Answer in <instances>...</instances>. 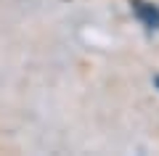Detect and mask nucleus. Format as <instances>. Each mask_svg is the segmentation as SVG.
I'll list each match as a JSON object with an SVG mask.
<instances>
[{"label": "nucleus", "instance_id": "nucleus-1", "mask_svg": "<svg viewBox=\"0 0 159 156\" xmlns=\"http://www.w3.org/2000/svg\"><path fill=\"white\" fill-rule=\"evenodd\" d=\"M133 8H135V13L141 16V21L146 24V27H159V11L154 6H148V3H141V0H135L133 3Z\"/></svg>", "mask_w": 159, "mask_h": 156}]
</instances>
